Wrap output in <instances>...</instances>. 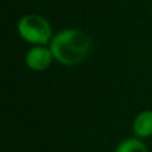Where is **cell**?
Listing matches in <instances>:
<instances>
[{
  "instance_id": "2",
  "label": "cell",
  "mask_w": 152,
  "mask_h": 152,
  "mask_svg": "<svg viewBox=\"0 0 152 152\" xmlns=\"http://www.w3.org/2000/svg\"><path fill=\"white\" fill-rule=\"evenodd\" d=\"M18 32L27 43L35 45H45L53 37L48 20L36 13L23 16L18 23Z\"/></svg>"
},
{
  "instance_id": "1",
  "label": "cell",
  "mask_w": 152,
  "mask_h": 152,
  "mask_svg": "<svg viewBox=\"0 0 152 152\" xmlns=\"http://www.w3.org/2000/svg\"><path fill=\"white\" fill-rule=\"evenodd\" d=\"M92 40L86 32L75 28L61 29L53 35L50 50L60 64L74 67L81 64L91 53Z\"/></svg>"
},
{
  "instance_id": "4",
  "label": "cell",
  "mask_w": 152,
  "mask_h": 152,
  "mask_svg": "<svg viewBox=\"0 0 152 152\" xmlns=\"http://www.w3.org/2000/svg\"><path fill=\"white\" fill-rule=\"evenodd\" d=\"M132 129L137 139H145L152 136V111L147 110L140 112L135 118Z\"/></svg>"
},
{
  "instance_id": "3",
  "label": "cell",
  "mask_w": 152,
  "mask_h": 152,
  "mask_svg": "<svg viewBox=\"0 0 152 152\" xmlns=\"http://www.w3.org/2000/svg\"><path fill=\"white\" fill-rule=\"evenodd\" d=\"M53 55L50 48L44 45H36L31 50L27 51L26 53V64L28 68L34 71H44L52 63Z\"/></svg>"
},
{
  "instance_id": "5",
  "label": "cell",
  "mask_w": 152,
  "mask_h": 152,
  "mask_svg": "<svg viewBox=\"0 0 152 152\" xmlns=\"http://www.w3.org/2000/svg\"><path fill=\"white\" fill-rule=\"evenodd\" d=\"M115 152H148V148L140 139H126L116 147Z\"/></svg>"
}]
</instances>
